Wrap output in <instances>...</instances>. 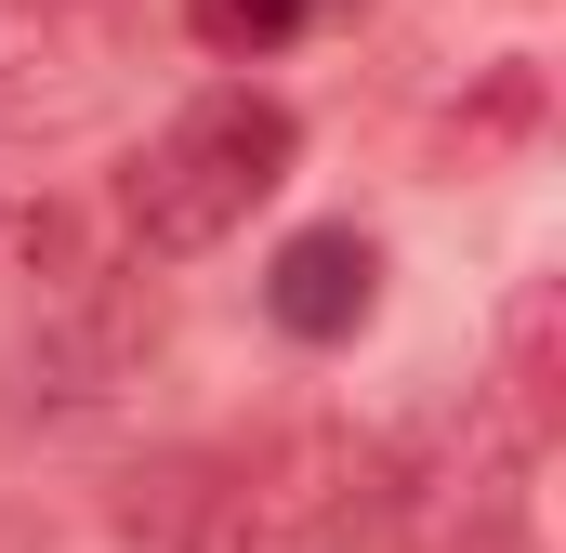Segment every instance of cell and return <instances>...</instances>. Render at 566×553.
<instances>
[{
  "mask_svg": "<svg viewBox=\"0 0 566 553\" xmlns=\"http://www.w3.org/2000/svg\"><path fill=\"white\" fill-rule=\"evenodd\" d=\"M290 158H303V119H290L277 93H198L119 171V238H133L145 264H198V251H224L290 185Z\"/></svg>",
  "mask_w": 566,
  "mask_h": 553,
  "instance_id": "6da1fadb",
  "label": "cell"
},
{
  "mask_svg": "<svg viewBox=\"0 0 566 553\" xmlns=\"http://www.w3.org/2000/svg\"><path fill=\"white\" fill-rule=\"evenodd\" d=\"M145 356H158V290L145 276H66V303L13 356V396L27 409H106L119 383H145Z\"/></svg>",
  "mask_w": 566,
  "mask_h": 553,
  "instance_id": "7a4b0ae2",
  "label": "cell"
},
{
  "mask_svg": "<svg viewBox=\"0 0 566 553\" xmlns=\"http://www.w3.org/2000/svg\"><path fill=\"white\" fill-rule=\"evenodd\" d=\"M264 316H277L290 343H356L382 316V238L369 225H303V238H277Z\"/></svg>",
  "mask_w": 566,
  "mask_h": 553,
  "instance_id": "3957f363",
  "label": "cell"
},
{
  "mask_svg": "<svg viewBox=\"0 0 566 553\" xmlns=\"http://www.w3.org/2000/svg\"><path fill=\"white\" fill-rule=\"evenodd\" d=\"M106 553H224V461H198V448L133 461L106 501Z\"/></svg>",
  "mask_w": 566,
  "mask_h": 553,
  "instance_id": "277c9868",
  "label": "cell"
},
{
  "mask_svg": "<svg viewBox=\"0 0 566 553\" xmlns=\"http://www.w3.org/2000/svg\"><path fill=\"white\" fill-rule=\"evenodd\" d=\"M501 421L541 448L566 421V290L554 276H527L514 303H501Z\"/></svg>",
  "mask_w": 566,
  "mask_h": 553,
  "instance_id": "5b68a950",
  "label": "cell"
},
{
  "mask_svg": "<svg viewBox=\"0 0 566 553\" xmlns=\"http://www.w3.org/2000/svg\"><path fill=\"white\" fill-rule=\"evenodd\" d=\"M527 133H541V66H488V93L434 119V158L448 171H488L501 145H527Z\"/></svg>",
  "mask_w": 566,
  "mask_h": 553,
  "instance_id": "8992f818",
  "label": "cell"
},
{
  "mask_svg": "<svg viewBox=\"0 0 566 553\" xmlns=\"http://www.w3.org/2000/svg\"><path fill=\"white\" fill-rule=\"evenodd\" d=\"M329 13H343V0H185V27H198L211 53H238V66H251V53H290V40H316Z\"/></svg>",
  "mask_w": 566,
  "mask_h": 553,
  "instance_id": "52a82bcc",
  "label": "cell"
},
{
  "mask_svg": "<svg viewBox=\"0 0 566 553\" xmlns=\"http://www.w3.org/2000/svg\"><path fill=\"white\" fill-rule=\"evenodd\" d=\"M0 66H27V40H0ZM40 66H66V53H40ZM93 106V80H0V119L13 133H53V119H80Z\"/></svg>",
  "mask_w": 566,
  "mask_h": 553,
  "instance_id": "ba28073f",
  "label": "cell"
},
{
  "mask_svg": "<svg viewBox=\"0 0 566 553\" xmlns=\"http://www.w3.org/2000/svg\"><path fill=\"white\" fill-rule=\"evenodd\" d=\"M0 553H53V541H40V528H27V514H0Z\"/></svg>",
  "mask_w": 566,
  "mask_h": 553,
  "instance_id": "9c48e42d",
  "label": "cell"
},
{
  "mask_svg": "<svg viewBox=\"0 0 566 553\" xmlns=\"http://www.w3.org/2000/svg\"><path fill=\"white\" fill-rule=\"evenodd\" d=\"M40 13H53V0H40Z\"/></svg>",
  "mask_w": 566,
  "mask_h": 553,
  "instance_id": "30bf717a",
  "label": "cell"
}]
</instances>
